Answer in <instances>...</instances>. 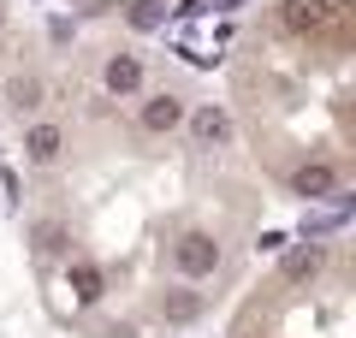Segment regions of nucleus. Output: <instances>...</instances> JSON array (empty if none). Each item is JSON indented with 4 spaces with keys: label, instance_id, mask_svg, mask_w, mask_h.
I'll list each match as a JSON object with an SVG mask.
<instances>
[{
    "label": "nucleus",
    "instance_id": "1",
    "mask_svg": "<svg viewBox=\"0 0 356 338\" xmlns=\"http://www.w3.org/2000/svg\"><path fill=\"white\" fill-rule=\"evenodd\" d=\"M350 18H356L350 0H285L280 6L285 36H309V42L321 36L332 48H350Z\"/></svg>",
    "mask_w": 356,
    "mask_h": 338
},
{
    "label": "nucleus",
    "instance_id": "2",
    "mask_svg": "<svg viewBox=\"0 0 356 338\" xmlns=\"http://www.w3.org/2000/svg\"><path fill=\"white\" fill-rule=\"evenodd\" d=\"M172 267H178L184 279H208V273L220 267V243L208 238V232H184V238L172 243Z\"/></svg>",
    "mask_w": 356,
    "mask_h": 338
},
{
    "label": "nucleus",
    "instance_id": "3",
    "mask_svg": "<svg viewBox=\"0 0 356 338\" xmlns=\"http://www.w3.org/2000/svg\"><path fill=\"white\" fill-rule=\"evenodd\" d=\"M184 125H191V137L202 143V149H226L232 143V113L214 107V101H208V107H184Z\"/></svg>",
    "mask_w": 356,
    "mask_h": 338
},
{
    "label": "nucleus",
    "instance_id": "4",
    "mask_svg": "<svg viewBox=\"0 0 356 338\" xmlns=\"http://www.w3.org/2000/svg\"><path fill=\"white\" fill-rule=\"evenodd\" d=\"M137 119H143V131H149V137H166V131L184 125V101H178V95H149Z\"/></svg>",
    "mask_w": 356,
    "mask_h": 338
},
{
    "label": "nucleus",
    "instance_id": "5",
    "mask_svg": "<svg viewBox=\"0 0 356 338\" xmlns=\"http://www.w3.org/2000/svg\"><path fill=\"white\" fill-rule=\"evenodd\" d=\"M60 149H65V137H60V125H48V119H36V125L24 131V154L36 166H54V161H60Z\"/></svg>",
    "mask_w": 356,
    "mask_h": 338
},
{
    "label": "nucleus",
    "instance_id": "6",
    "mask_svg": "<svg viewBox=\"0 0 356 338\" xmlns=\"http://www.w3.org/2000/svg\"><path fill=\"white\" fill-rule=\"evenodd\" d=\"M321 267H327V250H315V243H297V250L280 261V279H285V285H303V279H315Z\"/></svg>",
    "mask_w": 356,
    "mask_h": 338
},
{
    "label": "nucleus",
    "instance_id": "7",
    "mask_svg": "<svg viewBox=\"0 0 356 338\" xmlns=\"http://www.w3.org/2000/svg\"><path fill=\"white\" fill-rule=\"evenodd\" d=\"M291 190H297V196H332V190H339V166H327V161L297 166V172H291Z\"/></svg>",
    "mask_w": 356,
    "mask_h": 338
},
{
    "label": "nucleus",
    "instance_id": "8",
    "mask_svg": "<svg viewBox=\"0 0 356 338\" xmlns=\"http://www.w3.org/2000/svg\"><path fill=\"white\" fill-rule=\"evenodd\" d=\"M107 89H113V95H131V89H143V60H131V54H113V60H107Z\"/></svg>",
    "mask_w": 356,
    "mask_h": 338
},
{
    "label": "nucleus",
    "instance_id": "9",
    "mask_svg": "<svg viewBox=\"0 0 356 338\" xmlns=\"http://www.w3.org/2000/svg\"><path fill=\"white\" fill-rule=\"evenodd\" d=\"M161 314H166L172 326H191L196 314H202V297H196L191 285H184V291H166V297H161Z\"/></svg>",
    "mask_w": 356,
    "mask_h": 338
},
{
    "label": "nucleus",
    "instance_id": "10",
    "mask_svg": "<svg viewBox=\"0 0 356 338\" xmlns=\"http://www.w3.org/2000/svg\"><path fill=\"white\" fill-rule=\"evenodd\" d=\"M30 243L42 250V261H60V255L72 250V238H65V225H36V232H30Z\"/></svg>",
    "mask_w": 356,
    "mask_h": 338
},
{
    "label": "nucleus",
    "instance_id": "11",
    "mask_svg": "<svg viewBox=\"0 0 356 338\" xmlns=\"http://www.w3.org/2000/svg\"><path fill=\"white\" fill-rule=\"evenodd\" d=\"M6 101H13L18 113H36L42 107V83L36 77H13V83H6Z\"/></svg>",
    "mask_w": 356,
    "mask_h": 338
},
{
    "label": "nucleus",
    "instance_id": "12",
    "mask_svg": "<svg viewBox=\"0 0 356 338\" xmlns=\"http://www.w3.org/2000/svg\"><path fill=\"white\" fill-rule=\"evenodd\" d=\"M131 24H137V30H154V24H161V0H137V6H131Z\"/></svg>",
    "mask_w": 356,
    "mask_h": 338
},
{
    "label": "nucleus",
    "instance_id": "13",
    "mask_svg": "<svg viewBox=\"0 0 356 338\" xmlns=\"http://www.w3.org/2000/svg\"><path fill=\"white\" fill-rule=\"evenodd\" d=\"M72 285L83 291V303H95V297H102V279H95V267H72Z\"/></svg>",
    "mask_w": 356,
    "mask_h": 338
},
{
    "label": "nucleus",
    "instance_id": "14",
    "mask_svg": "<svg viewBox=\"0 0 356 338\" xmlns=\"http://www.w3.org/2000/svg\"><path fill=\"white\" fill-rule=\"evenodd\" d=\"M214 6H220V13H232V6H243V0H214Z\"/></svg>",
    "mask_w": 356,
    "mask_h": 338
},
{
    "label": "nucleus",
    "instance_id": "15",
    "mask_svg": "<svg viewBox=\"0 0 356 338\" xmlns=\"http://www.w3.org/2000/svg\"><path fill=\"white\" fill-rule=\"evenodd\" d=\"M0 24H6V13H0Z\"/></svg>",
    "mask_w": 356,
    "mask_h": 338
}]
</instances>
